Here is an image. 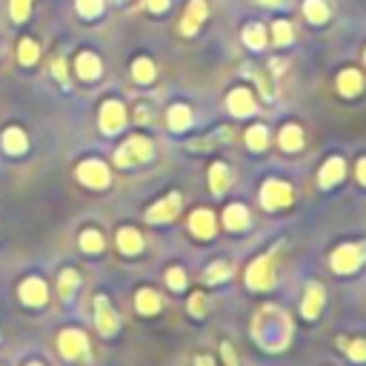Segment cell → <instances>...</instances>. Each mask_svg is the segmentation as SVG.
<instances>
[{"label":"cell","mask_w":366,"mask_h":366,"mask_svg":"<svg viewBox=\"0 0 366 366\" xmlns=\"http://www.w3.org/2000/svg\"><path fill=\"white\" fill-rule=\"evenodd\" d=\"M304 12H306V18H309L312 23H324V21L329 18V9H326L324 0H306V3H304Z\"/></svg>","instance_id":"26"},{"label":"cell","mask_w":366,"mask_h":366,"mask_svg":"<svg viewBox=\"0 0 366 366\" xmlns=\"http://www.w3.org/2000/svg\"><path fill=\"white\" fill-rule=\"evenodd\" d=\"M226 106H229V112L235 118H246V115L254 112V98H252L249 89H235V92H229Z\"/></svg>","instance_id":"9"},{"label":"cell","mask_w":366,"mask_h":366,"mask_svg":"<svg viewBox=\"0 0 366 366\" xmlns=\"http://www.w3.org/2000/svg\"><path fill=\"white\" fill-rule=\"evenodd\" d=\"M226 275H229V263H212L209 269H206V280H209V283L226 280Z\"/></svg>","instance_id":"34"},{"label":"cell","mask_w":366,"mask_h":366,"mask_svg":"<svg viewBox=\"0 0 366 366\" xmlns=\"http://www.w3.org/2000/svg\"><path fill=\"white\" fill-rule=\"evenodd\" d=\"M189 229H192L198 237H212L215 235V215L209 209H198L189 218Z\"/></svg>","instance_id":"13"},{"label":"cell","mask_w":366,"mask_h":366,"mask_svg":"<svg viewBox=\"0 0 366 366\" xmlns=\"http://www.w3.org/2000/svg\"><path fill=\"white\" fill-rule=\"evenodd\" d=\"M266 143H269V135H266L263 126H252V129L246 132V146L249 149L261 152V149H266Z\"/></svg>","instance_id":"28"},{"label":"cell","mask_w":366,"mask_h":366,"mask_svg":"<svg viewBox=\"0 0 366 366\" xmlns=\"http://www.w3.org/2000/svg\"><path fill=\"white\" fill-rule=\"evenodd\" d=\"M77 181L86 183L89 189H103L109 186V169L101 161H86L77 166Z\"/></svg>","instance_id":"5"},{"label":"cell","mask_w":366,"mask_h":366,"mask_svg":"<svg viewBox=\"0 0 366 366\" xmlns=\"http://www.w3.org/2000/svg\"><path fill=\"white\" fill-rule=\"evenodd\" d=\"M261 203L266 209H286L292 203V189L283 181H266L261 189Z\"/></svg>","instance_id":"3"},{"label":"cell","mask_w":366,"mask_h":366,"mask_svg":"<svg viewBox=\"0 0 366 366\" xmlns=\"http://www.w3.org/2000/svg\"><path fill=\"white\" fill-rule=\"evenodd\" d=\"M31 366H40V363H31Z\"/></svg>","instance_id":"44"},{"label":"cell","mask_w":366,"mask_h":366,"mask_svg":"<svg viewBox=\"0 0 366 366\" xmlns=\"http://www.w3.org/2000/svg\"><path fill=\"white\" fill-rule=\"evenodd\" d=\"M272 38H275L278 46L292 43V26L286 23V21H275V26H272Z\"/></svg>","instance_id":"31"},{"label":"cell","mask_w":366,"mask_h":366,"mask_svg":"<svg viewBox=\"0 0 366 366\" xmlns=\"http://www.w3.org/2000/svg\"><path fill=\"white\" fill-rule=\"evenodd\" d=\"M343 174H346L343 161H341V157H332V161L324 164L321 174H317V183H321V186H335V183L343 178Z\"/></svg>","instance_id":"15"},{"label":"cell","mask_w":366,"mask_h":366,"mask_svg":"<svg viewBox=\"0 0 366 366\" xmlns=\"http://www.w3.org/2000/svg\"><path fill=\"white\" fill-rule=\"evenodd\" d=\"M75 286H77V272H72V269H66V272L60 275V283H57V289H60V298H72Z\"/></svg>","instance_id":"33"},{"label":"cell","mask_w":366,"mask_h":366,"mask_svg":"<svg viewBox=\"0 0 366 366\" xmlns=\"http://www.w3.org/2000/svg\"><path fill=\"white\" fill-rule=\"evenodd\" d=\"M358 181L366 186V157H363V161L358 164Z\"/></svg>","instance_id":"41"},{"label":"cell","mask_w":366,"mask_h":366,"mask_svg":"<svg viewBox=\"0 0 366 366\" xmlns=\"http://www.w3.org/2000/svg\"><path fill=\"white\" fill-rule=\"evenodd\" d=\"M135 306H138L140 315H155L157 309H161V298H157V292H152V289H140Z\"/></svg>","instance_id":"23"},{"label":"cell","mask_w":366,"mask_h":366,"mask_svg":"<svg viewBox=\"0 0 366 366\" xmlns=\"http://www.w3.org/2000/svg\"><path fill=\"white\" fill-rule=\"evenodd\" d=\"M132 75H135V81H138V83H149L152 77H155V66H152V60L138 57V60H135V66H132Z\"/></svg>","instance_id":"27"},{"label":"cell","mask_w":366,"mask_h":366,"mask_svg":"<svg viewBox=\"0 0 366 366\" xmlns=\"http://www.w3.org/2000/svg\"><path fill=\"white\" fill-rule=\"evenodd\" d=\"M244 40H246L249 49H263V46H266V31H263V26H261V23H249V26L244 29Z\"/></svg>","instance_id":"25"},{"label":"cell","mask_w":366,"mask_h":366,"mask_svg":"<svg viewBox=\"0 0 366 366\" xmlns=\"http://www.w3.org/2000/svg\"><path fill=\"white\" fill-rule=\"evenodd\" d=\"M363 246H358V244H343V246H338L335 252H332V269L335 272H341V275H349V272H355V269L361 266V261H363Z\"/></svg>","instance_id":"2"},{"label":"cell","mask_w":366,"mask_h":366,"mask_svg":"<svg viewBox=\"0 0 366 366\" xmlns=\"http://www.w3.org/2000/svg\"><path fill=\"white\" fill-rule=\"evenodd\" d=\"M60 355L63 358H69V361H75V358H81L83 352H86V335L83 332H77V329H66V332H60Z\"/></svg>","instance_id":"7"},{"label":"cell","mask_w":366,"mask_h":366,"mask_svg":"<svg viewBox=\"0 0 366 366\" xmlns=\"http://www.w3.org/2000/svg\"><path fill=\"white\" fill-rule=\"evenodd\" d=\"M224 224H226V229H232V232H244V229L249 226V212L244 209L241 203H232L229 209L224 212Z\"/></svg>","instance_id":"17"},{"label":"cell","mask_w":366,"mask_h":366,"mask_svg":"<svg viewBox=\"0 0 366 366\" xmlns=\"http://www.w3.org/2000/svg\"><path fill=\"white\" fill-rule=\"evenodd\" d=\"M75 69H77V75H81L83 81H94V77L101 75V60H98V55L83 52V55H77Z\"/></svg>","instance_id":"16"},{"label":"cell","mask_w":366,"mask_h":366,"mask_svg":"<svg viewBox=\"0 0 366 366\" xmlns=\"http://www.w3.org/2000/svg\"><path fill=\"white\" fill-rule=\"evenodd\" d=\"M275 283L272 278V254H263L246 269V286L249 289H269Z\"/></svg>","instance_id":"4"},{"label":"cell","mask_w":366,"mask_h":366,"mask_svg":"<svg viewBox=\"0 0 366 366\" xmlns=\"http://www.w3.org/2000/svg\"><path fill=\"white\" fill-rule=\"evenodd\" d=\"M123 123H126V109H123V103L106 101L103 109H101V129H103L106 135H115V132L123 129Z\"/></svg>","instance_id":"6"},{"label":"cell","mask_w":366,"mask_h":366,"mask_svg":"<svg viewBox=\"0 0 366 366\" xmlns=\"http://www.w3.org/2000/svg\"><path fill=\"white\" fill-rule=\"evenodd\" d=\"M81 249L83 252H101L103 249V237H101V232H94V229H89V232H83L81 235Z\"/></svg>","instance_id":"29"},{"label":"cell","mask_w":366,"mask_h":366,"mask_svg":"<svg viewBox=\"0 0 366 366\" xmlns=\"http://www.w3.org/2000/svg\"><path fill=\"white\" fill-rule=\"evenodd\" d=\"M21 298L26 300L29 306H40L46 304V283L38 280V278H29L21 283Z\"/></svg>","instance_id":"14"},{"label":"cell","mask_w":366,"mask_h":366,"mask_svg":"<svg viewBox=\"0 0 366 366\" xmlns=\"http://www.w3.org/2000/svg\"><path fill=\"white\" fill-rule=\"evenodd\" d=\"M258 3H261V6H278L280 0H258Z\"/></svg>","instance_id":"43"},{"label":"cell","mask_w":366,"mask_h":366,"mask_svg":"<svg viewBox=\"0 0 366 366\" xmlns=\"http://www.w3.org/2000/svg\"><path fill=\"white\" fill-rule=\"evenodd\" d=\"M209 183H212V192H215V195L226 192V186L232 183V174H229V169H226L224 164H215V166L209 169Z\"/></svg>","instance_id":"22"},{"label":"cell","mask_w":366,"mask_h":366,"mask_svg":"<svg viewBox=\"0 0 366 366\" xmlns=\"http://www.w3.org/2000/svg\"><path fill=\"white\" fill-rule=\"evenodd\" d=\"M178 212H181V195H178V192H172V195L164 198L161 203H155L146 218L152 220V224H164V220H172Z\"/></svg>","instance_id":"8"},{"label":"cell","mask_w":366,"mask_h":366,"mask_svg":"<svg viewBox=\"0 0 366 366\" xmlns=\"http://www.w3.org/2000/svg\"><path fill=\"white\" fill-rule=\"evenodd\" d=\"M363 60H366V52H363Z\"/></svg>","instance_id":"45"},{"label":"cell","mask_w":366,"mask_h":366,"mask_svg":"<svg viewBox=\"0 0 366 366\" xmlns=\"http://www.w3.org/2000/svg\"><path fill=\"white\" fill-rule=\"evenodd\" d=\"M52 72L60 77V81H66V63H63V60H55L52 63Z\"/></svg>","instance_id":"39"},{"label":"cell","mask_w":366,"mask_h":366,"mask_svg":"<svg viewBox=\"0 0 366 366\" xmlns=\"http://www.w3.org/2000/svg\"><path fill=\"white\" fill-rule=\"evenodd\" d=\"M338 89H341V94H346V98H355V94L363 89V77L355 69H346V72L338 75Z\"/></svg>","instance_id":"18"},{"label":"cell","mask_w":366,"mask_h":366,"mask_svg":"<svg viewBox=\"0 0 366 366\" xmlns=\"http://www.w3.org/2000/svg\"><path fill=\"white\" fill-rule=\"evenodd\" d=\"M101 9H103V0H77V12L83 18H94V14H101Z\"/></svg>","instance_id":"35"},{"label":"cell","mask_w":366,"mask_h":366,"mask_svg":"<svg viewBox=\"0 0 366 366\" xmlns=\"http://www.w3.org/2000/svg\"><path fill=\"white\" fill-rule=\"evenodd\" d=\"M203 18H206V3L203 0H192L189 9H186V14H183V21H181V31L183 35H195L198 26L203 23Z\"/></svg>","instance_id":"11"},{"label":"cell","mask_w":366,"mask_h":366,"mask_svg":"<svg viewBox=\"0 0 366 366\" xmlns=\"http://www.w3.org/2000/svg\"><path fill=\"white\" fill-rule=\"evenodd\" d=\"M94 321H98V329L103 332V335H112V332L118 329V315L106 304V298L94 300Z\"/></svg>","instance_id":"10"},{"label":"cell","mask_w":366,"mask_h":366,"mask_svg":"<svg viewBox=\"0 0 366 366\" xmlns=\"http://www.w3.org/2000/svg\"><path fill=\"white\" fill-rule=\"evenodd\" d=\"M18 57H21V63L23 66H31V63L38 60V43L35 40H21V49H18Z\"/></svg>","instance_id":"30"},{"label":"cell","mask_w":366,"mask_h":366,"mask_svg":"<svg viewBox=\"0 0 366 366\" xmlns=\"http://www.w3.org/2000/svg\"><path fill=\"white\" fill-rule=\"evenodd\" d=\"M3 146H6L9 155H23V152H26V135H23L21 129H6Z\"/></svg>","instance_id":"24"},{"label":"cell","mask_w":366,"mask_h":366,"mask_svg":"<svg viewBox=\"0 0 366 366\" xmlns=\"http://www.w3.org/2000/svg\"><path fill=\"white\" fill-rule=\"evenodd\" d=\"M280 146L286 152H298L300 146H304V132H300V126L289 123V126H283V132H280Z\"/></svg>","instance_id":"21"},{"label":"cell","mask_w":366,"mask_h":366,"mask_svg":"<svg viewBox=\"0 0 366 366\" xmlns=\"http://www.w3.org/2000/svg\"><path fill=\"white\" fill-rule=\"evenodd\" d=\"M189 126H192V112H189V106H183V103L172 106L169 109V129L183 132V129H189Z\"/></svg>","instance_id":"20"},{"label":"cell","mask_w":366,"mask_h":366,"mask_svg":"<svg viewBox=\"0 0 366 366\" xmlns=\"http://www.w3.org/2000/svg\"><path fill=\"white\" fill-rule=\"evenodd\" d=\"M149 157H152V143L146 138H129L118 149L115 161H118V166H132V164H146Z\"/></svg>","instance_id":"1"},{"label":"cell","mask_w":366,"mask_h":366,"mask_svg":"<svg viewBox=\"0 0 366 366\" xmlns=\"http://www.w3.org/2000/svg\"><path fill=\"white\" fill-rule=\"evenodd\" d=\"M118 249H120L123 254H138V252L143 249L140 232H135V229H120V232H118Z\"/></svg>","instance_id":"19"},{"label":"cell","mask_w":366,"mask_h":366,"mask_svg":"<svg viewBox=\"0 0 366 366\" xmlns=\"http://www.w3.org/2000/svg\"><path fill=\"white\" fill-rule=\"evenodd\" d=\"M29 9H31V0H9V14L12 21H26L29 18Z\"/></svg>","instance_id":"32"},{"label":"cell","mask_w":366,"mask_h":366,"mask_svg":"<svg viewBox=\"0 0 366 366\" xmlns=\"http://www.w3.org/2000/svg\"><path fill=\"white\" fill-rule=\"evenodd\" d=\"M198 366H215L212 358H198Z\"/></svg>","instance_id":"42"},{"label":"cell","mask_w":366,"mask_h":366,"mask_svg":"<svg viewBox=\"0 0 366 366\" xmlns=\"http://www.w3.org/2000/svg\"><path fill=\"white\" fill-rule=\"evenodd\" d=\"M192 315H203L206 312V298L203 295H192V304H189Z\"/></svg>","instance_id":"38"},{"label":"cell","mask_w":366,"mask_h":366,"mask_svg":"<svg viewBox=\"0 0 366 366\" xmlns=\"http://www.w3.org/2000/svg\"><path fill=\"white\" fill-rule=\"evenodd\" d=\"M166 280H169V286H172V289H183V286H186V275H183V269H178V266H174V269H169Z\"/></svg>","instance_id":"36"},{"label":"cell","mask_w":366,"mask_h":366,"mask_svg":"<svg viewBox=\"0 0 366 366\" xmlns=\"http://www.w3.org/2000/svg\"><path fill=\"white\" fill-rule=\"evenodd\" d=\"M146 3H149V9H152V12H166L169 0H146Z\"/></svg>","instance_id":"40"},{"label":"cell","mask_w":366,"mask_h":366,"mask_svg":"<svg viewBox=\"0 0 366 366\" xmlns=\"http://www.w3.org/2000/svg\"><path fill=\"white\" fill-rule=\"evenodd\" d=\"M349 358H352V361H366V341L349 343Z\"/></svg>","instance_id":"37"},{"label":"cell","mask_w":366,"mask_h":366,"mask_svg":"<svg viewBox=\"0 0 366 366\" xmlns=\"http://www.w3.org/2000/svg\"><path fill=\"white\" fill-rule=\"evenodd\" d=\"M324 300H326V295H324V289L317 283H309V289H306V298H304V306H300V312H304V317L306 321H312V317H317V312L324 309Z\"/></svg>","instance_id":"12"}]
</instances>
